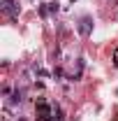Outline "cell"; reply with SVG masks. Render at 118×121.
<instances>
[{
	"label": "cell",
	"instance_id": "6da1fadb",
	"mask_svg": "<svg viewBox=\"0 0 118 121\" xmlns=\"http://www.w3.org/2000/svg\"><path fill=\"white\" fill-rule=\"evenodd\" d=\"M53 114H56V107L49 105L44 98H39L37 105H35V119L37 121H53Z\"/></svg>",
	"mask_w": 118,
	"mask_h": 121
},
{
	"label": "cell",
	"instance_id": "7a4b0ae2",
	"mask_svg": "<svg viewBox=\"0 0 118 121\" xmlns=\"http://www.w3.org/2000/svg\"><path fill=\"white\" fill-rule=\"evenodd\" d=\"M76 30H79V35L81 37H88L90 33H93V16H81L79 21H76Z\"/></svg>",
	"mask_w": 118,
	"mask_h": 121
},
{
	"label": "cell",
	"instance_id": "3957f363",
	"mask_svg": "<svg viewBox=\"0 0 118 121\" xmlns=\"http://www.w3.org/2000/svg\"><path fill=\"white\" fill-rule=\"evenodd\" d=\"M0 9H2V14H7L9 19H16L19 12H21L19 2H14V0H2V2H0Z\"/></svg>",
	"mask_w": 118,
	"mask_h": 121
},
{
	"label": "cell",
	"instance_id": "277c9868",
	"mask_svg": "<svg viewBox=\"0 0 118 121\" xmlns=\"http://www.w3.org/2000/svg\"><path fill=\"white\" fill-rule=\"evenodd\" d=\"M21 103H23V91H21V89L12 91V98H9V105H21Z\"/></svg>",
	"mask_w": 118,
	"mask_h": 121
},
{
	"label": "cell",
	"instance_id": "5b68a950",
	"mask_svg": "<svg viewBox=\"0 0 118 121\" xmlns=\"http://www.w3.org/2000/svg\"><path fill=\"white\" fill-rule=\"evenodd\" d=\"M46 12H49V14H56V12H58V0L46 2Z\"/></svg>",
	"mask_w": 118,
	"mask_h": 121
},
{
	"label": "cell",
	"instance_id": "8992f818",
	"mask_svg": "<svg viewBox=\"0 0 118 121\" xmlns=\"http://www.w3.org/2000/svg\"><path fill=\"white\" fill-rule=\"evenodd\" d=\"M37 12H39V16H49V12H46V2H39V5H37Z\"/></svg>",
	"mask_w": 118,
	"mask_h": 121
},
{
	"label": "cell",
	"instance_id": "52a82bcc",
	"mask_svg": "<svg viewBox=\"0 0 118 121\" xmlns=\"http://www.w3.org/2000/svg\"><path fill=\"white\" fill-rule=\"evenodd\" d=\"M53 75H56V77H63L65 72H63V68H56V70H53Z\"/></svg>",
	"mask_w": 118,
	"mask_h": 121
},
{
	"label": "cell",
	"instance_id": "ba28073f",
	"mask_svg": "<svg viewBox=\"0 0 118 121\" xmlns=\"http://www.w3.org/2000/svg\"><path fill=\"white\" fill-rule=\"evenodd\" d=\"M114 65L118 68V49H116V56H114Z\"/></svg>",
	"mask_w": 118,
	"mask_h": 121
},
{
	"label": "cell",
	"instance_id": "9c48e42d",
	"mask_svg": "<svg viewBox=\"0 0 118 121\" xmlns=\"http://www.w3.org/2000/svg\"><path fill=\"white\" fill-rule=\"evenodd\" d=\"M16 121H26V119H21V117H19V119H16Z\"/></svg>",
	"mask_w": 118,
	"mask_h": 121
},
{
	"label": "cell",
	"instance_id": "30bf717a",
	"mask_svg": "<svg viewBox=\"0 0 118 121\" xmlns=\"http://www.w3.org/2000/svg\"><path fill=\"white\" fill-rule=\"evenodd\" d=\"M72 2H74V0H72Z\"/></svg>",
	"mask_w": 118,
	"mask_h": 121
}]
</instances>
